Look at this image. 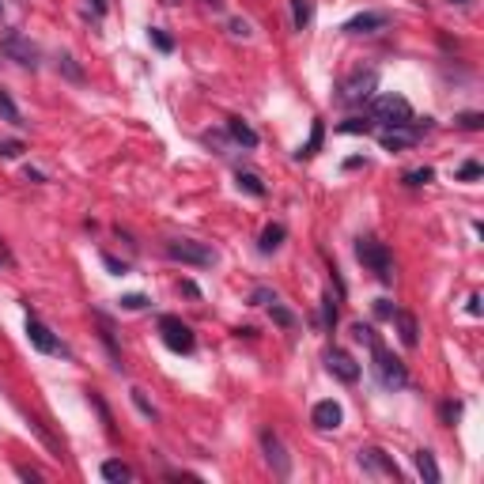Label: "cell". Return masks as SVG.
Segmentation results:
<instances>
[{
	"mask_svg": "<svg viewBox=\"0 0 484 484\" xmlns=\"http://www.w3.org/2000/svg\"><path fill=\"white\" fill-rule=\"evenodd\" d=\"M393 310H398V306H393L390 299H375V318L390 322V318H393Z\"/></svg>",
	"mask_w": 484,
	"mask_h": 484,
	"instance_id": "cell-33",
	"label": "cell"
},
{
	"mask_svg": "<svg viewBox=\"0 0 484 484\" xmlns=\"http://www.w3.org/2000/svg\"><path fill=\"white\" fill-rule=\"evenodd\" d=\"M272 299H277V295H272V292H265V288H257V292H254V306H261V303H272Z\"/></svg>",
	"mask_w": 484,
	"mask_h": 484,
	"instance_id": "cell-39",
	"label": "cell"
},
{
	"mask_svg": "<svg viewBox=\"0 0 484 484\" xmlns=\"http://www.w3.org/2000/svg\"><path fill=\"white\" fill-rule=\"evenodd\" d=\"M322 318H326V326H329V329L337 326V306H333V295H326V299H322Z\"/></svg>",
	"mask_w": 484,
	"mask_h": 484,
	"instance_id": "cell-32",
	"label": "cell"
},
{
	"mask_svg": "<svg viewBox=\"0 0 484 484\" xmlns=\"http://www.w3.org/2000/svg\"><path fill=\"white\" fill-rule=\"evenodd\" d=\"M0 50H4L12 61L30 64V68H35V57H38V53H35V46H30L27 38L19 35V30H8V35H4V42H0Z\"/></svg>",
	"mask_w": 484,
	"mask_h": 484,
	"instance_id": "cell-9",
	"label": "cell"
},
{
	"mask_svg": "<svg viewBox=\"0 0 484 484\" xmlns=\"http://www.w3.org/2000/svg\"><path fill=\"white\" fill-rule=\"evenodd\" d=\"M481 174H484V167L477 163V159H469V163H462V167H458V182H477Z\"/></svg>",
	"mask_w": 484,
	"mask_h": 484,
	"instance_id": "cell-27",
	"label": "cell"
},
{
	"mask_svg": "<svg viewBox=\"0 0 484 484\" xmlns=\"http://www.w3.org/2000/svg\"><path fill=\"white\" fill-rule=\"evenodd\" d=\"M227 129H231V136H235L239 144H246V148H257V133H254V129H250L242 118H231Z\"/></svg>",
	"mask_w": 484,
	"mask_h": 484,
	"instance_id": "cell-19",
	"label": "cell"
},
{
	"mask_svg": "<svg viewBox=\"0 0 484 484\" xmlns=\"http://www.w3.org/2000/svg\"><path fill=\"white\" fill-rule=\"evenodd\" d=\"M322 140H326V125H322V121H314L310 140H306L303 148H299V156H306V159H310V156H318V151H322Z\"/></svg>",
	"mask_w": 484,
	"mask_h": 484,
	"instance_id": "cell-20",
	"label": "cell"
},
{
	"mask_svg": "<svg viewBox=\"0 0 484 484\" xmlns=\"http://www.w3.org/2000/svg\"><path fill=\"white\" fill-rule=\"evenodd\" d=\"M284 235H288V231L280 227V223H269V227L261 231V239H257V250H261V254H272V250H280Z\"/></svg>",
	"mask_w": 484,
	"mask_h": 484,
	"instance_id": "cell-16",
	"label": "cell"
},
{
	"mask_svg": "<svg viewBox=\"0 0 484 484\" xmlns=\"http://www.w3.org/2000/svg\"><path fill=\"white\" fill-rule=\"evenodd\" d=\"M371 352H375V367H378V375H382V382H386V386H393V390L409 386V371H405V363H401L398 356H390L382 341L371 344Z\"/></svg>",
	"mask_w": 484,
	"mask_h": 484,
	"instance_id": "cell-6",
	"label": "cell"
},
{
	"mask_svg": "<svg viewBox=\"0 0 484 484\" xmlns=\"http://www.w3.org/2000/svg\"><path fill=\"white\" fill-rule=\"evenodd\" d=\"M159 333H163V344L171 352H189L193 348V329L185 326L182 318H174V314H163V318H159Z\"/></svg>",
	"mask_w": 484,
	"mask_h": 484,
	"instance_id": "cell-7",
	"label": "cell"
},
{
	"mask_svg": "<svg viewBox=\"0 0 484 484\" xmlns=\"http://www.w3.org/2000/svg\"><path fill=\"white\" fill-rule=\"evenodd\" d=\"M326 367H329V375H337L341 382H360V363L348 356L344 348H333L326 356Z\"/></svg>",
	"mask_w": 484,
	"mask_h": 484,
	"instance_id": "cell-8",
	"label": "cell"
},
{
	"mask_svg": "<svg viewBox=\"0 0 484 484\" xmlns=\"http://www.w3.org/2000/svg\"><path fill=\"white\" fill-rule=\"evenodd\" d=\"M390 322H398V337H401L405 348H416V344H420V326H416V318L409 310H393Z\"/></svg>",
	"mask_w": 484,
	"mask_h": 484,
	"instance_id": "cell-15",
	"label": "cell"
},
{
	"mask_svg": "<svg viewBox=\"0 0 484 484\" xmlns=\"http://www.w3.org/2000/svg\"><path fill=\"white\" fill-rule=\"evenodd\" d=\"M450 4H469V0H450Z\"/></svg>",
	"mask_w": 484,
	"mask_h": 484,
	"instance_id": "cell-41",
	"label": "cell"
},
{
	"mask_svg": "<svg viewBox=\"0 0 484 484\" xmlns=\"http://www.w3.org/2000/svg\"><path fill=\"white\" fill-rule=\"evenodd\" d=\"M341 405H337L333 398L329 401H318V405H314V413H310V424L318 427V431H333V427H341Z\"/></svg>",
	"mask_w": 484,
	"mask_h": 484,
	"instance_id": "cell-11",
	"label": "cell"
},
{
	"mask_svg": "<svg viewBox=\"0 0 484 484\" xmlns=\"http://www.w3.org/2000/svg\"><path fill=\"white\" fill-rule=\"evenodd\" d=\"M371 129H375V121H363V118H348V121H341V125H337V133H363V136H367Z\"/></svg>",
	"mask_w": 484,
	"mask_h": 484,
	"instance_id": "cell-24",
	"label": "cell"
},
{
	"mask_svg": "<svg viewBox=\"0 0 484 484\" xmlns=\"http://www.w3.org/2000/svg\"><path fill=\"white\" fill-rule=\"evenodd\" d=\"M352 337H356L360 344H367V348H371V344L378 341V333H375V329H371V326H363V322H356V326H352Z\"/></svg>",
	"mask_w": 484,
	"mask_h": 484,
	"instance_id": "cell-29",
	"label": "cell"
},
{
	"mask_svg": "<svg viewBox=\"0 0 484 484\" xmlns=\"http://www.w3.org/2000/svg\"><path fill=\"white\" fill-rule=\"evenodd\" d=\"M360 465H363V469H371V473H382V477H390V481H398V477H401V473H398V465H393V462H390V458H386L378 447L360 450Z\"/></svg>",
	"mask_w": 484,
	"mask_h": 484,
	"instance_id": "cell-12",
	"label": "cell"
},
{
	"mask_svg": "<svg viewBox=\"0 0 484 484\" xmlns=\"http://www.w3.org/2000/svg\"><path fill=\"white\" fill-rule=\"evenodd\" d=\"M458 125H462V129H484V114H462V118H458Z\"/></svg>",
	"mask_w": 484,
	"mask_h": 484,
	"instance_id": "cell-37",
	"label": "cell"
},
{
	"mask_svg": "<svg viewBox=\"0 0 484 484\" xmlns=\"http://www.w3.org/2000/svg\"><path fill=\"white\" fill-rule=\"evenodd\" d=\"M148 38H151V46H156L159 53H171V50H174V38L167 35V30H159V27H151Z\"/></svg>",
	"mask_w": 484,
	"mask_h": 484,
	"instance_id": "cell-25",
	"label": "cell"
},
{
	"mask_svg": "<svg viewBox=\"0 0 484 484\" xmlns=\"http://www.w3.org/2000/svg\"><path fill=\"white\" fill-rule=\"evenodd\" d=\"M386 23L390 19H386L382 12H360V15H352L341 30H348V35H371V30H382Z\"/></svg>",
	"mask_w": 484,
	"mask_h": 484,
	"instance_id": "cell-14",
	"label": "cell"
},
{
	"mask_svg": "<svg viewBox=\"0 0 484 484\" xmlns=\"http://www.w3.org/2000/svg\"><path fill=\"white\" fill-rule=\"evenodd\" d=\"M292 15H295V27H306L310 23V15H314V8H310V0H292Z\"/></svg>",
	"mask_w": 484,
	"mask_h": 484,
	"instance_id": "cell-23",
	"label": "cell"
},
{
	"mask_svg": "<svg viewBox=\"0 0 484 484\" xmlns=\"http://www.w3.org/2000/svg\"><path fill=\"white\" fill-rule=\"evenodd\" d=\"M129 477H133V469H129L125 462H118V458L102 462V481H110V484H125Z\"/></svg>",
	"mask_w": 484,
	"mask_h": 484,
	"instance_id": "cell-17",
	"label": "cell"
},
{
	"mask_svg": "<svg viewBox=\"0 0 484 484\" xmlns=\"http://www.w3.org/2000/svg\"><path fill=\"white\" fill-rule=\"evenodd\" d=\"M439 416H443L447 424H454L458 416H462V405H458V401H443V405H439Z\"/></svg>",
	"mask_w": 484,
	"mask_h": 484,
	"instance_id": "cell-30",
	"label": "cell"
},
{
	"mask_svg": "<svg viewBox=\"0 0 484 484\" xmlns=\"http://www.w3.org/2000/svg\"><path fill=\"white\" fill-rule=\"evenodd\" d=\"M133 405H136V409H140V413H144V416H156V409H151V405H148V401H144V393H140V390H133Z\"/></svg>",
	"mask_w": 484,
	"mask_h": 484,
	"instance_id": "cell-38",
	"label": "cell"
},
{
	"mask_svg": "<svg viewBox=\"0 0 484 484\" xmlns=\"http://www.w3.org/2000/svg\"><path fill=\"white\" fill-rule=\"evenodd\" d=\"M356 257L367 265L371 272H375L378 280H382V284H390V280H393V272H390V269H393L390 250H386L378 239H360V242H356Z\"/></svg>",
	"mask_w": 484,
	"mask_h": 484,
	"instance_id": "cell-3",
	"label": "cell"
},
{
	"mask_svg": "<svg viewBox=\"0 0 484 484\" xmlns=\"http://www.w3.org/2000/svg\"><path fill=\"white\" fill-rule=\"evenodd\" d=\"M61 68H64V76H68V80H84V72L76 68V61H72L68 53H64V57H61Z\"/></svg>",
	"mask_w": 484,
	"mask_h": 484,
	"instance_id": "cell-35",
	"label": "cell"
},
{
	"mask_svg": "<svg viewBox=\"0 0 484 484\" xmlns=\"http://www.w3.org/2000/svg\"><path fill=\"white\" fill-rule=\"evenodd\" d=\"M231 30H235V35H242V38H246V35H250V23H242V19H235V23H231Z\"/></svg>",
	"mask_w": 484,
	"mask_h": 484,
	"instance_id": "cell-40",
	"label": "cell"
},
{
	"mask_svg": "<svg viewBox=\"0 0 484 484\" xmlns=\"http://www.w3.org/2000/svg\"><path fill=\"white\" fill-rule=\"evenodd\" d=\"M27 337H30V344H35L38 352H46V356H57V352H64V344L38 318H27Z\"/></svg>",
	"mask_w": 484,
	"mask_h": 484,
	"instance_id": "cell-10",
	"label": "cell"
},
{
	"mask_svg": "<svg viewBox=\"0 0 484 484\" xmlns=\"http://www.w3.org/2000/svg\"><path fill=\"white\" fill-rule=\"evenodd\" d=\"M0 114H4V121H12V125H23V118H19V106L12 102V95L0 87Z\"/></svg>",
	"mask_w": 484,
	"mask_h": 484,
	"instance_id": "cell-22",
	"label": "cell"
},
{
	"mask_svg": "<svg viewBox=\"0 0 484 484\" xmlns=\"http://www.w3.org/2000/svg\"><path fill=\"white\" fill-rule=\"evenodd\" d=\"M261 447H265V458H269V465L280 473V477H288V469H292V462H288L284 447H280V439L272 431H261Z\"/></svg>",
	"mask_w": 484,
	"mask_h": 484,
	"instance_id": "cell-13",
	"label": "cell"
},
{
	"mask_svg": "<svg viewBox=\"0 0 484 484\" xmlns=\"http://www.w3.org/2000/svg\"><path fill=\"white\" fill-rule=\"evenodd\" d=\"M431 129V121H409V125H390L378 133V144H382L386 151H401V148H416L420 144V136Z\"/></svg>",
	"mask_w": 484,
	"mask_h": 484,
	"instance_id": "cell-2",
	"label": "cell"
},
{
	"mask_svg": "<svg viewBox=\"0 0 484 484\" xmlns=\"http://www.w3.org/2000/svg\"><path fill=\"white\" fill-rule=\"evenodd\" d=\"M102 265H106V269L114 272V277H125V272H129V269H125V261H118V257H110V254H102Z\"/></svg>",
	"mask_w": 484,
	"mask_h": 484,
	"instance_id": "cell-36",
	"label": "cell"
},
{
	"mask_svg": "<svg viewBox=\"0 0 484 484\" xmlns=\"http://www.w3.org/2000/svg\"><path fill=\"white\" fill-rule=\"evenodd\" d=\"M378 87V72L375 68H356L352 76L341 80V87H337V102H344V106H360V102H367L371 95H375Z\"/></svg>",
	"mask_w": 484,
	"mask_h": 484,
	"instance_id": "cell-1",
	"label": "cell"
},
{
	"mask_svg": "<svg viewBox=\"0 0 484 484\" xmlns=\"http://www.w3.org/2000/svg\"><path fill=\"white\" fill-rule=\"evenodd\" d=\"M0 12H4V0H0Z\"/></svg>",
	"mask_w": 484,
	"mask_h": 484,
	"instance_id": "cell-43",
	"label": "cell"
},
{
	"mask_svg": "<svg viewBox=\"0 0 484 484\" xmlns=\"http://www.w3.org/2000/svg\"><path fill=\"white\" fill-rule=\"evenodd\" d=\"M19 156H23L19 140H0V159H19Z\"/></svg>",
	"mask_w": 484,
	"mask_h": 484,
	"instance_id": "cell-31",
	"label": "cell"
},
{
	"mask_svg": "<svg viewBox=\"0 0 484 484\" xmlns=\"http://www.w3.org/2000/svg\"><path fill=\"white\" fill-rule=\"evenodd\" d=\"M167 257H174V261H182V265H197V269L216 265V250L205 246V242H189V239L167 242Z\"/></svg>",
	"mask_w": 484,
	"mask_h": 484,
	"instance_id": "cell-5",
	"label": "cell"
},
{
	"mask_svg": "<svg viewBox=\"0 0 484 484\" xmlns=\"http://www.w3.org/2000/svg\"><path fill=\"white\" fill-rule=\"evenodd\" d=\"M239 189L242 193H250V197H265V185H261V178L257 174H250V171H239Z\"/></svg>",
	"mask_w": 484,
	"mask_h": 484,
	"instance_id": "cell-21",
	"label": "cell"
},
{
	"mask_svg": "<svg viewBox=\"0 0 484 484\" xmlns=\"http://www.w3.org/2000/svg\"><path fill=\"white\" fill-rule=\"evenodd\" d=\"M144 306H148L144 295H125V299H121V310H144Z\"/></svg>",
	"mask_w": 484,
	"mask_h": 484,
	"instance_id": "cell-34",
	"label": "cell"
},
{
	"mask_svg": "<svg viewBox=\"0 0 484 484\" xmlns=\"http://www.w3.org/2000/svg\"><path fill=\"white\" fill-rule=\"evenodd\" d=\"M208 4H220V0H208Z\"/></svg>",
	"mask_w": 484,
	"mask_h": 484,
	"instance_id": "cell-42",
	"label": "cell"
},
{
	"mask_svg": "<svg viewBox=\"0 0 484 484\" xmlns=\"http://www.w3.org/2000/svg\"><path fill=\"white\" fill-rule=\"evenodd\" d=\"M371 121H382L386 129L409 125V121H413V106H409V99H401V95H378L375 106H371Z\"/></svg>",
	"mask_w": 484,
	"mask_h": 484,
	"instance_id": "cell-4",
	"label": "cell"
},
{
	"mask_svg": "<svg viewBox=\"0 0 484 484\" xmlns=\"http://www.w3.org/2000/svg\"><path fill=\"white\" fill-rule=\"evenodd\" d=\"M431 178H435V171H431V167H416V171H409L401 182H405V185H427Z\"/></svg>",
	"mask_w": 484,
	"mask_h": 484,
	"instance_id": "cell-26",
	"label": "cell"
},
{
	"mask_svg": "<svg viewBox=\"0 0 484 484\" xmlns=\"http://www.w3.org/2000/svg\"><path fill=\"white\" fill-rule=\"evenodd\" d=\"M272 322H277V326H284V329H292V326H295V314L288 310V306H280L277 299H272Z\"/></svg>",
	"mask_w": 484,
	"mask_h": 484,
	"instance_id": "cell-28",
	"label": "cell"
},
{
	"mask_svg": "<svg viewBox=\"0 0 484 484\" xmlns=\"http://www.w3.org/2000/svg\"><path fill=\"white\" fill-rule=\"evenodd\" d=\"M416 469H420V477L427 484H439V465H435L431 450H416Z\"/></svg>",
	"mask_w": 484,
	"mask_h": 484,
	"instance_id": "cell-18",
	"label": "cell"
}]
</instances>
